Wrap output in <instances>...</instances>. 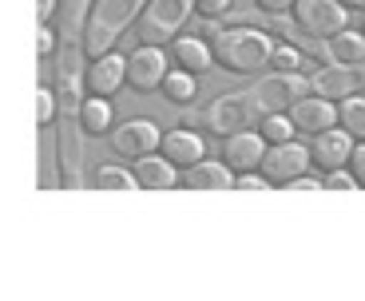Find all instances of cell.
<instances>
[{
    "label": "cell",
    "instance_id": "d6986e66",
    "mask_svg": "<svg viewBox=\"0 0 365 301\" xmlns=\"http://www.w3.org/2000/svg\"><path fill=\"white\" fill-rule=\"evenodd\" d=\"M338 123L354 135V143H365V95H341L338 100Z\"/></svg>",
    "mask_w": 365,
    "mask_h": 301
},
{
    "label": "cell",
    "instance_id": "2e32d148",
    "mask_svg": "<svg viewBox=\"0 0 365 301\" xmlns=\"http://www.w3.org/2000/svg\"><path fill=\"white\" fill-rule=\"evenodd\" d=\"M135 183L143 191H171L179 186V167H171L163 155H143L135 159Z\"/></svg>",
    "mask_w": 365,
    "mask_h": 301
},
{
    "label": "cell",
    "instance_id": "ba28073f",
    "mask_svg": "<svg viewBox=\"0 0 365 301\" xmlns=\"http://www.w3.org/2000/svg\"><path fill=\"white\" fill-rule=\"evenodd\" d=\"M290 123L298 135H318L326 127H338V100L329 95H302V100L290 103Z\"/></svg>",
    "mask_w": 365,
    "mask_h": 301
},
{
    "label": "cell",
    "instance_id": "603a6c76",
    "mask_svg": "<svg viewBox=\"0 0 365 301\" xmlns=\"http://www.w3.org/2000/svg\"><path fill=\"white\" fill-rule=\"evenodd\" d=\"M135 174L123 171V167H103L96 171V191H135Z\"/></svg>",
    "mask_w": 365,
    "mask_h": 301
},
{
    "label": "cell",
    "instance_id": "7402d4cb",
    "mask_svg": "<svg viewBox=\"0 0 365 301\" xmlns=\"http://www.w3.org/2000/svg\"><path fill=\"white\" fill-rule=\"evenodd\" d=\"M266 72H302V48L298 44H274L270 48V64Z\"/></svg>",
    "mask_w": 365,
    "mask_h": 301
},
{
    "label": "cell",
    "instance_id": "8fae6325",
    "mask_svg": "<svg viewBox=\"0 0 365 301\" xmlns=\"http://www.w3.org/2000/svg\"><path fill=\"white\" fill-rule=\"evenodd\" d=\"M83 83H88V95H103V100H111V95L128 83V56H115V52H103L91 60L88 75H83Z\"/></svg>",
    "mask_w": 365,
    "mask_h": 301
},
{
    "label": "cell",
    "instance_id": "e0dca14e",
    "mask_svg": "<svg viewBox=\"0 0 365 301\" xmlns=\"http://www.w3.org/2000/svg\"><path fill=\"white\" fill-rule=\"evenodd\" d=\"M76 123H80L83 135H108L111 131V103L103 100V95H88V100H80V107H76Z\"/></svg>",
    "mask_w": 365,
    "mask_h": 301
},
{
    "label": "cell",
    "instance_id": "836d02e7",
    "mask_svg": "<svg viewBox=\"0 0 365 301\" xmlns=\"http://www.w3.org/2000/svg\"><path fill=\"white\" fill-rule=\"evenodd\" d=\"M361 36H365V12H361Z\"/></svg>",
    "mask_w": 365,
    "mask_h": 301
},
{
    "label": "cell",
    "instance_id": "4fadbf2b",
    "mask_svg": "<svg viewBox=\"0 0 365 301\" xmlns=\"http://www.w3.org/2000/svg\"><path fill=\"white\" fill-rule=\"evenodd\" d=\"M159 155H163L171 167H195L202 155H207V143H202V135L195 127L182 123V127L159 135Z\"/></svg>",
    "mask_w": 365,
    "mask_h": 301
},
{
    "label": "cell",
    "instance_id": "1f68e13d",
    "mask_svg": "<svg viewBox=\"0 0 365 301\" xmlns=\"http://www.w3.org/2000/svg\"><path fill=\"white\" fill-rule=\"evenodd\" d=\"M40 24H48V20H52V12H56V0H40Z\"/></svg>",
    "mask_w": 365,
    "mask_h": 301
},
{
    "label": "cell",
    "instance_id": "484cf974",
    "mask_svg": "<svg viewBox=\"0 0 365 301\" xmlns=\"http://www.w3.org/2000/svg\"><path fill=\"white\" fill-rule=\"evenodd\" d=\"M235 186H238V191H274L270 179H266V174H258V171H242V174H235Z\"/></svg>",
    "mask_w": 365,
    "mask_h": 301
},
{
    "label": "cell",
    "instance_id": "4316f807",
    "mask_svg": "<svg viewBox=\"0 0 365 301\" xmlns=\"http://www.w3.org/2000/svg\"><path fill=\"white\" fill-rule=\"evenodd\" d=\"M346 167H349V174H354V183L365 186V143H354V151H349Z\"/></svg>",
    "mask_w": 365,
    "mask_h": 301
},
{
    "label": "cell",
    "instance_id": "5bb4252c",
    "mask_svg": "<svg viewBox=\"0 0 365 301\" xmlns=\"http://www.w3.org/2000/svg\"><path fill=\"white\" fill-rule=\"evenodd\" d=\"M179 183L187 191H227V186H235V171L222 159H199L195 167H187Z\"/></svg>",
    "mask_w": 365,
    "mask_h": 301
},
{
    "label": "cell",
    "instance_id": "d4e9b609",
    "mask_svg": "<svg viewBox=\"0 0 365 301\" xmlns=\"http://www.w3.org/2000/svg\"><path fill=\"white\" fill-rule=\"evenodd\" d=\"M322 191H357V183H354V174L349 171H326V179H322Z\"/></svg>",
    "mask_w": 365,
    "mask_h": 301
},
{
    "label": "cell",
    "instance_id": "7a4b0ae2",
    "mask_svg": "<svg viewBox=\"0 0 365 301\" xmlns=\"http://www.w3.org/2000/svg\"><path fill=\"white\" fill-rule=\"evenodd\" d=\"M270 48H274V40L266 36L262 28H219V32L210 36L215 64H219L222 72H235V75L266 72Z\"/></svg>",
    "mask_w": 365,
    "mask_h": 301
},
{
    "label": "cell",
    "instance_id": "cb8c5ba5",
    "mask_svg": "<svg viewBox=\"0 0 365 301\" xmlns=\"http://www.w3.org/2000/svg\"><path fill=\"white\" fill-rule=\"evenodd\" d=\"M56 115V95L48 92V88H36V123L40 127H48Z\"/></svg>",
    "mask_w": 365,
    "mask_h": 301
},
{
    "label": "cell",
    "instance_id": "7c38bea8",
    "mask_svg": "<svg viewBox=\"0 0 365 301\" xmlns=\"http://www.w3.org/2000/svg\"><path fill=\"white\" fill-rule=\"evenodd\" d=\"M349 151H354V135L341 127H326L318 135H310V163L322 167V171H338L346 167Z\"/></svg>",
    "mask_w": 365,
    "mask_h": 301
},
{
    "label": "cell",
    "instance_id": "277c9868",
    "mask_svg": "<svg viewBox=\"0 0 365 301\" xmlns=\"http://www.w3.org/2000/svg\"><path fill=\"white\" fill-rule=\"evenodd\" d=\"M191 12H195V0H147L135 20L139 44H155V48L171 44L182 32V24L191 20Z\"/></svg>",
    "mask_w": 365,
    "mask_h": 301
},
{
    "label": "cell",
    "instance_id": "9c48e42d",
    "mask_svg": "<svg viewBox=\"0 0 365 301\" xmlns=\"http://www.w3.org/2000/svg\"><path fill=\"white\" fill-rule=\"evenodd\" d=\"M167 72H171V68H167V52L155 44H139L135 52L128 56V83L139 95L159 92V83H163Z\"/></svg>",
    "mask_w": 365,
    "mask_h": 301
},
{
    "label": "cell",
    "instance_id": "30bf717a",
    "mask_svg": "<svg viewBox=\"0 0 365 301\" xmlns=\"http://www.w3.org/2000/svg\"><path fill=\"white\" fill-rule=\"evenodd\" d=\"M262 155H266V139L258 135L255 127H247V131H230V135L222 139V163H227L235 174H242V171H258Z\"/></svg>",
    "mask_w": 365,
    "mask_h": 301
},
{
    "label": "cell",
    "instance_id": "f546056e",
    "mask_svg": "<svg viewBox=\"0 0 365 301\" xmlns=\"http://www.w3.org/2000/svg\"><path fill=\"white\" fill-rule=\"evenodd\" d=\"M286 191H322V179H314V174H298V179L286 183Z\"/></svg>",
    "mask_w": 365,
    "mask_h": 301
},
{
    "label": "cell",
    "instance_id": "5b68a950",
    "mask_svg": "<svg viewBox=\"0 0 365 301\" xmlns=\"http://www.w3.org/2000/svg\"><path fill=\"white\" fill-rule=\"evenodd\" d=\"M294 24L302 36L310 40H329L338 36L341 28H349V12L341 9L338 0H294Z\"/></svg>",
    "mask_w": 365,
    "mask_h": 301
},
{
    "label": "cell",
    "instance_id": "52a82bcc",
    "mask_svg": "<svg viewBox=\"0 0 365 301\" xmlns=\"http://www.w3.org/2000/svg\"><path fill=\"white\" fill-rule=\"evenodd\" d=\"M111 135V151H115L119 159H143V155H155L159 151V135L163 131L151 123V119H128V123H119L115 131H108Z\"/></svg>",
    "mask_w": 365,
    "mask_h": 301
},
{
    "label": "cell",
    "instance_id": "3957f363",
    "mask_svg": "<svg viewBox=\"0 0 365 301\" xmlns=\"http://www.w3.org/2000/svg\"><path fill=\"white\" fill-rule=\"evenodd\" d=\"M147 0H96V9L83 28V56H103L115 48V40L128 32V24H135Z\"/></svg>",
    "mask_w": 365,
    "mask_h": 301
},
{
    "label": "cell",
    "instance_id": "9a60e30c",
    "mask_svg": "<svg viewBox=\"0 0 365 301\" xmlns=\"http://www.w3.org/2000/svg\"><path fill=\"white\" fill-rule=\"evenodd\" d=\"M171 60L175 68H182V72H191V75H202L215 68V56H210V44L202 36H175L171 40Z\"/></svg>",
    "mask_w": 365,
    "mask_h": 301
},
{
    "label": "cell",
    "instance_id": "4dcf8cb0",
    "mask_svg": "<svg viewBox=\"0 0 365 301\" xmlns=\"http://www.w3.org/2000/svg\"><path fill=\"white\" fill-rule=\"evenodd\" d=\"M36 48H40V56H52V48H56V32H52V28H48V24H40Z\"/></svg>",
    "mask_w": 365,
    "mask_h": 301
},
{
    "label": "cell",
    "instance_id": "ffe728a7",
    "mask_svg": "<svg viewBox=\"0 0 365 301\" xmlns=\"http://www.w3.org/2000/svg\"><path fill=\"white\" fill-rule=\"evenodd\" d=\"M159 92H163L171 103L187 107V103H195V92H199V75H191V72H182V68H175V72H167V75H163Z\"/></svg>",
    "mask_w": 365,
    "mask_h": 301
},
{
    "label": "cell",
    "instance_id": "6da1fadb",
    "mask_svg": "<svg viewBox=\"0 0 365 301\" xmlns=\"http://www.w3.org/2000/svg\"><path fill=\"white\" fill-rule=\"evenodd\" d=\"M310 95V75L298 72H274L270 80H262L250 92H235V95H219L207 111H191L187 127H195L202 135H230V131H247L258 119H266L270 111H286L294 100Z\"/></svg>",
    "mask_w": 365,
    "mask_h": 301
},
{
    "label": "cell",
    "instance_id": "ac0fdd59",
    "mask_svg": "<svg viewBox=\"0 0 365 301\" xmlns=\"http://www.w3.org/2000/svg\"><path fill=\"white\" fill-rule=\"evenodd\" d=\"M326 48H329V60H334V64H341V68L365 64V36H361V32H349V28H341L338 36L326 40Z\"/></svg>",
    "mask_w": 365,
    "mask_h": 301
},
{
    "label": "cell",
    "instance_id": "8992f818",
    "mask_svg": "<svg viewBox=\"0 0 365 301\" xmlns=\"http://www.w3.org/2000/svg\"><path fill=\"white\" fill-rule=\"evenodd\" d=\"M258 171L270 179V186H286L290 179L310 171V147L298 143V139L266 143V155H262V163H258Z\"/></svg>",
    "mask_w": 365,
    "mask_h": 301
},
{
    "label": "cell",
    "instance_id": "44dd1931",
    "mask_svg": "<svg viewBox=\"0 0 365 301\" xmlns=\"http://www.w3.org/2000/svg\"><path fill=\"white\" fill-rule=\"evenodd\" d=\"M255 131L266 139V143H286V139H294V135H298L286 111H270L266 119H258V127H255Z\"/></svg>",
    "mask_w": 365,
    "mask_h": 301
},
{
    "label": "cell",
    "instance_id": "83f0119b",
    "mask_svg": "<svg viewBox=\"0 0 365 301\" xmlns=\"http://www.w3.org/2000/svg\"><path fill=\"white\" fill-rule=\"evenodd\" d=\"M195 12H199L202 20H219L230 12V0H195Z\"/></svg>",
    "mask_w": 365,
    "mask_h": 301
},
{
    "label": "cell",
    "instance_id": "f1b7e54d",
    "mask_svg": "<svg viewBox=\"0 0 365 301\" xmlns=\"http://www.w3.org/2000/svg\"><path fill=\"white\" fill-rule=\"evenodd\" d=\"M258 12H266V16H282L286 9H294V0H255Z\"/></svg>",
    "mask_w": 365,
    "mask_h": 301
},
{
    "label": "cell",
    "instance_id": "d6a6232c",
    "mask_svg": "<svg viewBox=\"0 0 365 301\" xmlns=\"http://www.w3.org/2000/svg\"><path fill=\"white\" fill-rule=\"evenodd\" d=\"M346 12H365V0H338Z\"/></svg>",
    "mask_w": 365,
    "mask_h": 301
}]
</instances>
